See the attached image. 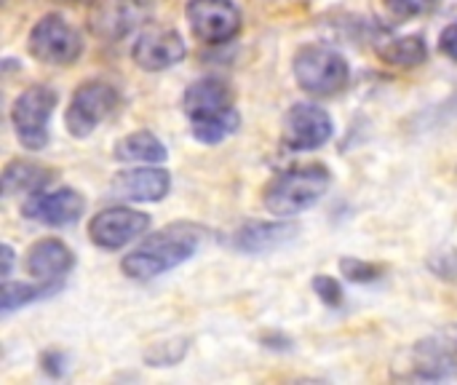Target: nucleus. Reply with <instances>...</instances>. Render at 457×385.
<instances>
[{"mask_svg": "<svg viewBox=\"0 0 457 385\" xmlns=\"http://www.w3.org/2000/svg\"><path fill=\"white\" fill-rule=\"evenodd\" d=\"M182 110L190 121V134L204 145H217L233 137L241 123L230 86L214 75L198 78L185 88Z\"/></svg>", "mask_w": 457, "mask_h": 385, "instance_id": "obj_1", "label": "nucleus"}, {"mask_svg": "<svg viewBox=\"0 0 457 385\" xmlns=\"http://www.w3.org/2000/svg\"><path fill=\"white\" fill-rule=\"evenodd\" d=\"M201 239H204V230L198 225H187V222L166 225L158 233L147 236L137 249H131L123 257L120 271L134 281L158 279L169 273L171 268L187 263L198 252Z\"/></svg>", "mask_w": 457, "mask_h": 385, "instance_id": "obj_2", "label": "nucleus"}, {"mask_svg": "<svg viewBox=\"0 0 457 385\" xmlns=\"http://www.w3.org/2000/svg\"><path fill=\"white\" fill-rule=\"evenodd\" d=\"M332 185V174L321 163H305L276 174L262 193L265 209L278 217H295L324 198Z\"/></svg>", "mask_w": 457, "mask_h": 385, "instance_id": "obj_3", "label": "nucleus"}, {"mask_svg": "<svg viewBox=\"0 0 457 385\" xmlns=\"http://www.w3.org/2000/svg\"><path fill=\"white\" fill-rule=\"evenodd\" d=\"M399 381H450L457 378V324L418 340L394 364Z\"/></svg>", "mask_w": 457, "mask_h": 385, "instance_id": "obj_4", "label": "nucleus"}, {"mask_svg": "<svg viewBox=\"0 0 457 385\" xmlns=\"http://www.w3.org/2000/svg\"><path fill=\"white\" fill-rule=\"evenodd\" d=\"M295 80L303 91L313 96H335L340 94L351 80L348 59L321 43H308L295 54Z\"/></svg>", "mask_w": 457, "mask_h": 385, "instance_id": "obj_5", "label": "nucleus"}, {"mask_svg": "<svg viewBox=\"0 0 457 385\" xmlns=\"http://www.w3.org/2000/svg\"><path fill=\"white\" fill-rule=\"evenodd\" d=\"M27 48L43 64L67 67V64L78 62V56L83 54V38L64 16L46 13L29 29Z\"/></svg>", "mask_w": 457, "mask_h": 385, "instance_id": "obj_6", "label": "nucleus"}, {"mask_svg": "<svg viewBox=\"0 0 457 385\" xmlns=\"http://www.w3.org/2000/svg\"><path fill=\"white\" fill-rule=\"evenodd\" d=\"M56 102L59 96L51 86H29L16 96L11 107V123L27 150H43L48 145V121Z\"/></svg>", "mask_w": 457, "mask_h": 385, "instance_id": "obj_7", "label": "nucleus"}, {"mask_svg": "<svg viewBox=\"0 0 457 385\" xmlns=\"http://www.w3.org/2000/svg\"><path fill=\"white\" fill-rule=\"evenodd\" d=\"M115 107H118L115 86H110L104 80H86L70 96V105L64 113V126L75 139H86Z\"/></svg>", "mask_w": 457, "mask_h": 385, "instance_id": "obj_8", "label": "nucleus"}, {"mask_svg": "<svg viewBox=\"0 0 457 385\" xmlns=\"http://www.w3.org/2000/svg\"><path fill=\"white\" fill-rule=\"evenodd\" d=\"M332 134H335L332 115L313 102H297L284 115L281 142L292 153L319 150L321 145L332 139Z\"/></svg>", "mask_w": 457, "mask_h": 385, "instance_id": "obj_9", "label": "nucleus"}, {"mask_svg": "<svg viewBox=\"0 0 457 385\" xmlns=\"http://www.w3.org/2000/svg\"><path fill=\"white\" fill-rule=\"evenodd\" d=\"M185 16L193 38L206 46H222L241 32V11L230 0H187Z\"/></svg>", "mask_w": 457, "mask_h": 385, "instance_id": "obj_10", "label": "nucleus"}, {"mask_svg": "<svg viewBox=\"0 0 457 385\" xmlns=\"http://www.w3.org/2000/svg\"><path fill=\"white\" fill-rule=\"evenodd\" d=\"M150 0H96L88 11V29L99 40H123L150 19Z\"/></svg>", "mask_w": 457, "mask_h": 385, "instance_id": "obj_11", "label": "nucleus"}, {"mask_svg": "<svg viewBox=\"0 0 457 385\" xmlns=\"http://www.w3.org/2000/svg\"><path fill=\"white\" fill-rule=\"evenodd\" d=\"M147 228H150V214L139 209H129V206H110L91 217L88 239L99 249L115 252V249H123L129 241L139 239Z\"/></svg>", "mask_w": 457, "mask_h": 385, "instance_id": "obj_12", "label": "nucleus"}, {"mask_svg": "<svg viewBox=\"0 0 457 385\" xmlns=\"http://www.w3.org/2000/svg\"><path fill=\"white\" fill-rule=\"evenodd\" d=\"M86 212V198L75 188H59L51 193H35L21 204V214L32 222L51 225V228H64L72 225L83 217Z\"/></svg>", "mask_w": 457, "mask_h": 385, "instance_id": "obj_13", "label": "nucleus"}, {"mask_svg": "<svg viewBox=\"0 0 457 385\" xmlns=\"http://www.w3.org/2000/svg\"><path fill=\"white\" fill-rule=\"evenodd\" d=\"M187 48H185V40L179 38L177 29H169V27H150L145 29L134 48H131V59L139 70L145 72H161V70H169L174 64H179L185 59Z\"/></svg>", "mask_w": 457, "mask_h": 385, "instance_id": "obj_14", "label": "nucleus"}, {"mask_svg": "<svg viewBox=\"0 0 457 385\" xmlns=\"http://www.w3.org/2000/svg\"><path fill=\"white\" fill-rule=\"evenodd\" d=\"M171 188V174L166 169H158L153 163L142 166V169H126L118 172L115 180L110 182V193L115 198H126V201H161L166 198Z\"/></svg>", "mask_w": 457, "mask_h": 385, "instance_id": "obj_15", "label": "nucleus"}, {"mask_svg": "<svg viewBox=\"0 0 457 385\" xmlns=\"http://www.w3.org/2000/svg\"><path fill=\"white\" fill-rule=\"evenodd\" d=\"M75 265L72 249L59 239H40L27 249L24 271L35 281H62Z\"/></svg>", "mask_w": 457, "mask_h": 385, "instance_id": "obj_16", "label": "nucleus"}, {"mask_svg": "<svg viewBox=\"0 0 457 385\" xmlns=\"http://www.w3.org/2000/svg\"><path fill=\"white\" fill-rule=\"evenodd\" d=\"M297 236L295 222H246L236 230L233 247L244 255H265Z\"/></svg>", "mask_w": 457, "mask_h": 385, "instance_id": "obj_17", "label": "nucleus"}, {"mask_svg": "<svg viewBox=\"0 0 457 385\" xmlns=\"http://www.w3.org/2000/svg\"><path fill=\"white\" fill-rule=\"evenodd\" d=\"M51 180H54L51 169H46L35 161L16 158V161L5 163V169H3V193L5 196H19V193L35 196V193L46 190L51 185Z\"/></svg>", "mask_w": 457, "mask_h": 385, "instance_id": "obj_18", "label": "nucleus"}, {"mask_svg": "<svg viewBox=\"0 0 457 385\" xmlns=\"http://www.w3.org/2000/svg\"><path fill=\"white\" fill-rule=\"evenodd\" d=\"M115 158L120 163H161L166 161V147L163 142L150 134V131H134V134H126L115 142L112 147Z\"/></svg>", "mask_w": 457, "mask_h": 385, "instance_id": "obj_19", "label": "nucleus"}, {"mask_svg": "<svg viewBox=\"0 0 457 385\" xmlns=\"http://www.w3.org/2000/svg\"><path fill=\"white\" fill-rule=\"evenodd\" d=\"M378 56L386 64L394 67H418L428 59V46L423 35H407V38H394L386 46L378 48Z\"/></svg>", "mask_w": 457, "mask_h": 385, "instance_id": "obj_20", "label": "nucleus"}, {"mask_svg": "<svg viewBox=\"0 0 457 385\" xmlns=\"http://www.w3.org/2000/svg\"><path fill=\"white\" fill-rule=\"evenodd\" d=\"M59 281H40V284H13L11 279L3 281V314H11L21 305H29L35 300H46L59 292Z\"/></svg>", "mask_w": 457, "mask_h": 385, "instance_id": "obj_21", "label": "nucleus"}, {"mask_svg": "<svg viewBox=\"0 0 457 385\" xmlns=\"http://www.w3.org/2000/svg\"><path fill=\"white\" fill-rule=\"evenodd\" d=\"M187 354V338H179V340H166V343H155L147 354H145V362L150 367H174L185 359Z\"/></svg>", "mask_w": 457, "mask_h": 385, "instance_id": "obj_22", "label": "nucleus"}, {"mask_svg": "<svg viewBox=\"0 0 457 385\" xmlns=\"http://www.w3.org/2000/svg\"><path fill=\"white\" fill-rule=\"evenodd\" d=\"M340 273L353 284H375L383 276V265L367 263V260H359V257H343L340 260Z\"/></svg>", "mask_w": 457, "mask_h": 385, "instance_id": "obj_23", "label": "nucleus"}, {"mask_svg": "<svg viewBox=\"0 0 457 385\" xmlns=\"http://www.w3.org/2000/svg\"><path fill=\"white\" fill-rule=\"evenodd\" d=\"M442 0H383L386 11L396 19H415L431 13Z\"/></svg>", "mask_w": 457, "mask_h": 385, "instance_id": "obj_24", "label": "nucleus"}, {"mask_svg": "<svg viewBox=\"0 0 457 385\" xmlns=\"http://www.w3.org/2000/svg\"><path fill=\"white\" fill-rule=\"evenodd\" d=\"M313 292L321 297V303H327L329 308H340L343 305V287L337 279L321 273V276H313Z\"/></svg>", "mask_w": 457, "mask_h": 385, "instance_id": "obj_25", "label": "nucleus"}, {"mask_svg": "<svg viewBox=\"0 0 457 385\" xmlns=\"http://www.w3.org/2000/svg\"><path fill=\"white\" fill-rule=\"evenodd\" d=\"M40 367H43V372H46V375H51V378H62V375H64V370H67V356H64V354H59V351H46V354L40 356Z\"/></svg>", "mask_w": 457, "mask_h": 385, "instance_id": "obj_26", "label": "nucleus"}, {"mask_svg": "<svg viewBox=\"0 0 457 385\" xmlns=\"http://www.w3.org/2000/svg\"><path fill=\"white\" fill-rule=\"evenodd\" d=\"M428 263H445V268H436L434 273L436 276H442V279H453L457 281V252H445V255H434Z\"/></svg>", "mask_w": 457, "mask_h": 385, "instance_id": "obj_27", "label": "nucleus"}, {"mask_svg": "<svg viewBox=\"0 0 457 385\" xmlns=\"http://www.w3.org/2000/svg\"><path fill=\"white\" fill-rule=\"evenodd\" d=\"M439 48H442V54H445V56H450L453 62H457V21L442 29Z\"/></svg>", "mask_w": 457, "mask_h": 385, "instance_id": "obj_28", "label": "nucleus"}, {"mask_svg": "<svg viewBox=\"0 0 457 385\" xmlns=\"http://www.w3.org/2000/svg\"><path fill=\"white\" fill-rule=\"evenodd\" d=\"M11 265H13V249L5 244V247H3V281L11 279Z\"/></svg>", "mask_w": 457, "mask_h": 385, "instance_id": "obj_29", "label": "nucleus"}, {"mask_svg": "<svg viewBox=\"0 0 457 385\" xmlns=\"http://www.w3.org/2000/svg\"><path fill=\"white\" fill-rule=\"evenodd\" d=\"M62 3H80V0H62Z\"/></svg>", "mask_w": 457, "mask_h": 385, "instance_id": "obj_30", "label": "nucleus"}]
</instances>
